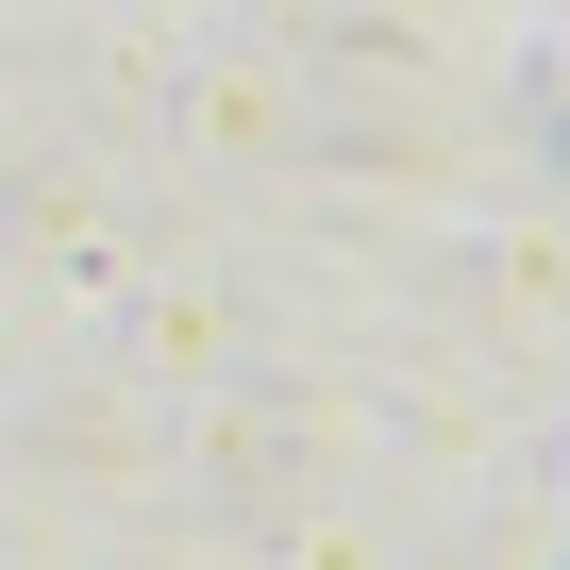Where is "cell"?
Returning <instances> with one entry per match:
<instances>
[]
</instances>
